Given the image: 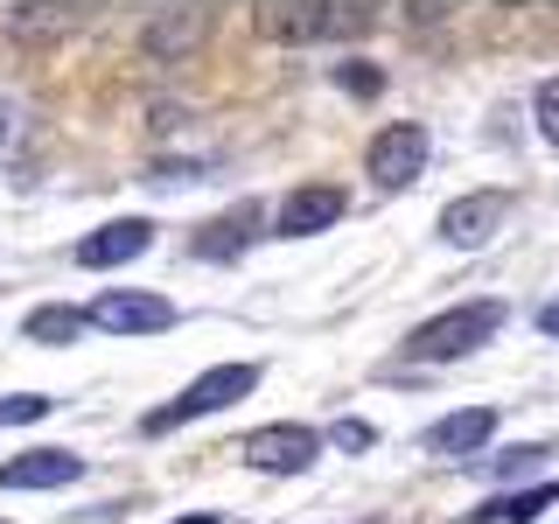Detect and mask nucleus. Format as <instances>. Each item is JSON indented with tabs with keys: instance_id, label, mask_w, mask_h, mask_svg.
I'll return each instance as SVG.
<instances>
[{
	"instance_id": "1",
	"label": "nucleus",
	"mask_w": 559,
	"mask_h": 524,
	"mask_svg": "<svg viewBox=\"0 0 559 524\" xmlns=\"http://www.w3.org/2000/svg\"><path fill=\"white\" fill-rule=\"evenodd\" d=\"M503 322H511L503 301H462V308L433 314V322H419L399 349H406V364H454V357H468V349H483Z\"/></svg>"
},
{
	"instance_id": "2",
	"label": "nucleus",
	"mask_w": 559,
	"mask_h": 524,
	"mask_svg": "<svg viewBox=\"0 0 559 524\" xmlns=\"http://www.w3.org/2000/svg\"><path fill=\"white\" fill-rule=\"evenodd\" d=\"M252 384H259L252 364H217V371H203L197 384H182V398L154 406L147 419H140V433H175V427H189V419H210V413L238 406V398L252 392Z\"/></svg>"
},
{
	"instance_id": "3",
	"label": "nucleus",
	"mask_w": 559,
	"mask_h": 524,
	"mask_svg": "<svg viewBox=\"0 0 559 524\" xmlns=\"http://www.w3.org/2000/svg\"><path fill=\"white\" fill-rule=\"evenodd\" d=\"M84 322L105 329V336H162V329H175V301L168 294H140V287H105L84 308Z\"/></svg>"
},
{
	"instance_id": "4",
	"label": "nucleus",
	"mask_w": 559,
	"mask_h": 524,
	"mask_svg": "<svg viewBox=\"0 0 559 524\" xmlns=\"http://www.w3.org/2000/svg\"><path fill=\"white\" fill-rule=\"evenodd\" d=\"M238 454H245V468H259V476H301L314 454H322V433L280 419V427H252L238 441Z\"/></svg>"
},
{
	"instance_id": "5",
	"label": "nucleus",
	"mask_w": 559,
	"mask_h": 524,
	"mask_svg": "<svg viewBox=\"0 0 559 524\" xmlns=\"http://www.w3.org/2000/svg\"><path fill=\"white\" fill-rule=\"evenodd\" d=\"M378 14L371 8H266L259 28L273 43H336V35H364Z\"/></svg>"
},
{
	"instance_id": "6",
	"label": "nucleus",
	"mask_w": 559,
	"mask_h": 524,
	"mask_svg": "<svg viewBox=\"0 0 559 524\" xmlns=\"http://www.w3.org/2000/svg\"><path fill=\"white\" fill-rule=\"evenodd\" d=\"M419 168H427V127H419V119L384 127L371 140V154H364V175H371L378 189H406V182H419Z\"/></svg>"
},
{
	"instance_id": "7",
	"label": "nucleus",
	"mask_w": 559,
	"mask_h": 524,
	"mask_svg": "<svg viewBox=\"0 0 559 524\" xmlns=\"http://www.w3.org/2000/svg\"><path fill=\"white\" fill-rule=\"evenodd\" d=\"M154 245V224L147 217H119V224H98V231H84L70 245V259H78L84 273H105V266H127Z\"/></svg>"
},
{
	"instance_id": "8",
	"label": "nucleus",
	"mask_w": 559,
	"mask_h": 524,
	"mask_svg": "<svg viewBox=\"0 0 559 524\" xmlns=\"http://www.w3.org/2000/svg\"><path fill=\"white\" fill-rule=\"evenodd\" d=\"M84 476V454L70 448H28L14 462H0V489H63Z\"/></svg>"
},
{
	"instance_id": "9",
	"label": "nucleus",
	"mask_w": 559,
	"mask_h": 524,
	"mask_svg": "<svg viewBox=\"0 0 559 524\" xmlns=\"http://www.w3.org/2000/svg\"><path fill=\"white\" fill-rule=\"evenodd\" d=\"M503 217H511V196H503V189H476V196H462V203L441 210V238L448 245H483Z\"/></svg>"
},
{
	"instance_id": "10",
	"label": "nucleus",
	"mask_w": 559,
	"mask_h": 524,
	"mask_svg": "<svg viewBox=\"0 0 559 524\" xmlns=\"http://www.w3.org/2000/svg\"><path fill=\"white\" fill-rule=\"evenodd\" d=\"M336 217H343V189L336 182H308V189H294V196L280 203V238H314Z\"/></svg>"
},
{
	"instance_id": "11",
	"label": "nucleus",
	"mask_w": 559,
	"mask_h": 524,
	"mask_svg": "<svg viewBox=\"0 0 559 524\" xmlns=\"http://www.w3.org/2000/svg\"><path fill=\"white\" fill-rule=\"evenodd\" d=\"M489 433H497V406H468V413H448L427 427V454H448V462H462V454H476Z\"/></svg>"
},
{
	"instance_id": "12",
	"label": "nucleus",
	"mask_w": 559,
	"mask_h": 524,
	"mask_svg": "<svg viewBox=\"0 0 559 524\" xmlns=\"http://www.w3.org/2000/svg\"><path fill=\"white\" fill-rule=\"evenodd\" d=\"M210 35V14L203 8H175V14H162V22H147V57L154 63H175V57H189V49H197Z\"/></svg>"
},
{
	"instance_id": "13",
	"label": "nucleus",
	"mask_w": 559,
	"mask_h": 524,
	"mask_svg": "<svg viewBox=\"0 0 559 524\" xmlns=\"http://www.w3.org/2000/svg\"><path fill=\"white\" fill-rule=\"evenodd\" d=\"M559 503V489L552 483H532V489H503V497H489L468 511V524H532L538 511H552Z\"/></svg>"
},
{
	"instance_id": "14",
	"label": "nucleus",
	"mask_w": 559,
	"mask_h": 524,
	"mask_svg": "<svg viewBox=\"0 0 559 524\" xmlns=\"http://www.w3.org/2000/svg\"><path fill=\"white\" fill-rule=\"evenodd\" d=\"M252 224H259V210L252 203H238L231 217H217V224H203V238H197V252L203 259H231L245 252V238H252Z\"/></svg>"
},
{
	"instance_id": "15",
	"label": "nucleus",
	"mask_w": 559,
	"mask_h": 524,
	"mask_svg": "<svg viewBox=\"0 0 559 524\" xmlns=\"http://www.w3.org/2000/svg\"><path fill=\"white\" fill-rule=\"evenodd\" d=\"M84 329H92V322H84V308H35L28 322H22V336H28V343H49V349H63V343H78Z\"/></svg>"
},
{
	"instance_id": "16",
	"label": "nucleus",
	"mask_w": 559,
	"mask_h": 524,
	"mask_svg": "<svg viewBox=\"0 0 559 524\" xmlns=\"http://www.w3.org/2000/svg\"><path fill=\"white\" fill-rule=\"evenodd\" d=\"M336 84L349 98H378L384 92V70H371V63H336Z\"/></svg>"
},
{
	"instance_id": "17",
	"label": "nucleus",
	"mask_w": 559,
	"mask_h": 524,
	"mask_svg": "<svg viewBox=\"0 0 559 524\" xmlns=\"http://www.w3.org/2000/svg\"><path fill=\"white\" fill-rule=\"evenodd\" d=\"M546 454H552V448H538V441H532V448H511V454H489V468H497V476H511V483H518V476H532V468L546 462Z\"/></svg>"
},
{
	"instance_id": "18",
	"label": "nucleus",
	"mask_w": 559,
	"mask_h": 524,
	"mask_svg": "<svg viewBox=\"0 0 559 524\" xmlns=\"http://www.w3.org/2000/svg\"><path fill=\"white\" fill-rule=\"evenodd\" d=\"M70 22H78V14H70V8H57V14H35V8H14V28H22V35H49V28H70Z\"/></svg>"
},
{
	"instance_id": "19",
	"label": "nucleus",
	"mask_w": 559,
	"mask_h": 524,
	"mask_svg": "<svg viewBox=\"0 0 559 524\" xmlns=\"http://www.w3.org/2000/svg\"><path fill=\"white\" fill-rule=\"evenodd\" d=\"M329 441H336L343 454H357V448H371L378 433H371V419H336V427H329Z\"/></svg>"
},
{
	"instance_id": "20",
	"label": "nucleus",
	"mask_w": 559,
	"mask_h": 524,
	"mask_svg": "<svg viewBox=\"0 0 559 524\" xmlns=\"http://www.w3.org/2000/svg\"><path fill=\"white\" fill-rule=\"evenodd\" d=\"M538 133H546L552 147H559V78L538 84Z\"/></svg>"
},
{
	"instance_id": "21",
	"label": "nucleus",
	"mask_w": 559,
	"mask_h": 524,
	"mask_svg": "<svg viewBox=\"0 0 559 524\" xmlns=\"http://www.w3.org/2000/svg\"><path fill=\"white\" fill-rule=\"evenodd\" d=\"M49 413V398L43 392H22V398H0V419H8V427H22V419H43Z\"/></svg>"
},
{
	"instance_id": "22",
	"label": "nucleus",
	"mask_w": 559,
	"mask_h": 524,
	"mask_svg": "<svg viewBox=\"0 0 559 524\" xmlns=\"http://www.w3.org/2000/svg\"><path fill=\"white\" fill-rule=\"evenodd\" d=\"M538 329H546V336L559 343V301H546V308H538Z\"/></svg>"
},
{
	"instance_id": "23",
	"label": "nucleus",
	"mask_w": 559,
	"mask_h": 524,
	"mask_svg": "<svg viewBox=\"0 0 559 524\" xmlns=\"http://www.w3.org/2000/svg\"><path fill=\"white\" fill-rule=\"evenodd\" d=\"M175 524H224V517H175Z\"/></svg>"
},
{
	"instance_id": "24",
	"label": "nucleus",
	"mask_w": 559,
	"mask_h": 524,
	"mask_svg": "<svg viewBox=\"0 0 559 524\" xmlns=\"http://www.w3.org/2000/svg\"><path fill=\"white\" fill-rule=\"evenodd\" d=\"M8 119H14V112H8V105H0V140H8Z\"/></svg>"
}]
</instances>
